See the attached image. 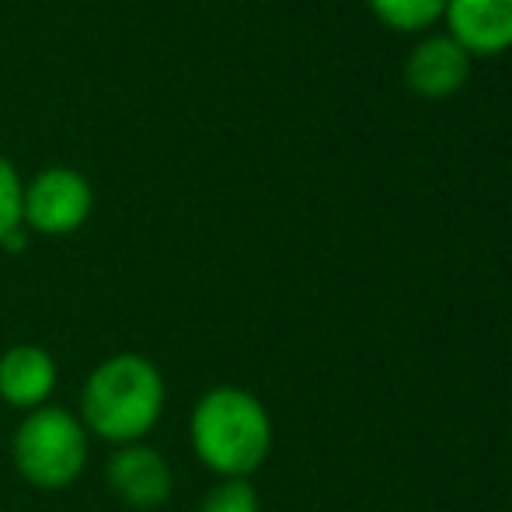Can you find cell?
<instances>
[{
	"label": "cell",
	"mask_w": 512,
	"mask_h": 512,
	"mask_svg": "<svg viewBox=\"0 0 512 512\" xmlns=\"http://www.w3.org/2000/svg\"><path fill=\"white\" fill-rule=\"evenodd\" d=\"M168 405V384L154 359L115 352L88 373L81 387V422L88 436L112 446L143 443Z\"/></svg>",
	"instance_id": "6da1fadb"
},
{
	"label": "cell",
	"mask_w": 512,
	"mask_h": 512,
	"mask_svg": "<svg viewBox=\"0 0 512 512\" xmlns=\"http://www.w3.org/2000/svg\"><path fill=\"white\" fill-rule=\"evenodd\" d=\"M192 453L220 478H248L272 450V418L244 387H213L189 415Z\"/></svg>",
	"instance_id": "7a4b0ae2"
},
{
	"label": "cell",
	"mask_w": 512,
	"mask_h": 512,
	"mask_svg": "<svg viewBox=\"0 0 512 512\" xmlns=\"http://www.w3.org/2000/svg\"><path fill=\"white\" fill-rule=\"evenodd\" d=\"M91 436L81 415L60 405L28 411L11 439V460L21 481L39 492H63L77 485L88 467Z\"/></svg>",
	"instance_id": "3957f363"
},
{
	"label": "cell",
	"mask_w": 512,
	"mask_h": 512,
	"mask_svg": "<svg viewBox=\"0 0 512 512\" xmlns=\"http://www.w3.org/2000/svg\"><path fill=\"white\" fill-rule=\"evenodd\" d=\"M95 209V189L77 168L53 164L42 168L21 189V227L42 237H67L88 223Z\"/></svg>",
	"instance_id": "277c9868"
},
{
	"label": "cell",
	"mask_w": 512,
	"mask_h": 512,
	"mask_svg": "<svg viewBox=\"0 0 512 512\" xmlns=\"http://www.w3.org/2000/svg\"><path fill=\"white\" fill-rule=\"evenodd\" d=\"M105 481L108 492L122 502V506L136 512H154L175 492V471H171L168 457H164L157 446L129 443L115 446V453L105 464Z\"/></svg>",
	"instance_id": "5b68a950"
},
{
	"label": "cell",
	"mask_w": 512,
	"mask_h": 512,
	"mask_svg": "<svg viewBox=\"0 0 512 512\" xmlns=\"http://www.w3.org/2000/svg\"><path fill=\"white\" fill-rule=\"evenodd\" d=\"M60 366L53 352L35 342H18L0 356V401L18 411H35L53 405Z\"/></svg>",
	"instance_id": "8992f818"
},
{
	"label": "cell",
	"mask_w": 512,
	"mask_h": 512,
	"mask_svg": "<svg viewBox=\"0 0 512 512\" xmlns=\"http://www.w3.org/2000/svg\"><path fill=\"white\" fill-rule=\"evenodd\" d=\"M467 70H471V53L450 32L425 35L405 60L408 84L422 95H450L464 84Z\"/></svg>",
	"instance_id": "52a82bcc"
},
{
	"label": "cell",
	"mask_w": 512,
	"mask_h": 512,
	"mask_svg": "<svg viewBox=\"0 0 512 512\" xmlns=\"http://www.w3.org/2000/svg\"><path fill=\"white\" fill-rule=\"evenodd\" d=\"M443 14L467 53H495L512 42V0H446Z\"/></svg>",
	"instance_id": "ba28073f"
},
{
	"label": "cell",
	"mask_w": 512,
	"mask_h": 512,
	"mask_svg": "<svg viewBox=\"0 0 512 512\" xmlns=\"http://www.w3.org/2000/svg\"><path fill=\"white\" fill-rule=\"evenodd\" d=\"M199 512H262V502L248 478H220L206 492Z\"/></svg>",
	"instance_id": "9c48e42d"
},
{
	"label": "cell",
	"mask_w": 512,
	"mask_h": 512,
	"mask_svg": "<svg viewBox=\"0 0 512 512\" xmlns=\"http://www.w3.org/2000/svg\"><path fill=\"white\" fill-rule=\"evenodd\" d=\"M370 7L394 28H425L443 14L446 0H370Z\"/></svg>",
	"instance_id": "30bf717a"
},
{
	"label": "cell",
	"mask_w": 512,
	"mask_h": 512,
	"mask_svg": "<svg viewBox=\"0 0 512 512\" xmlns=\"http://www.w3.org/2000/svg\"><path fill=\"white\" fill-rule=\"evenodd\" d=\"M21 175L14 171V164L0 154V244H4L7 234L21 227Z\"/></svg>",
	"instance_id": "8fae6325"
}]
</instances>
